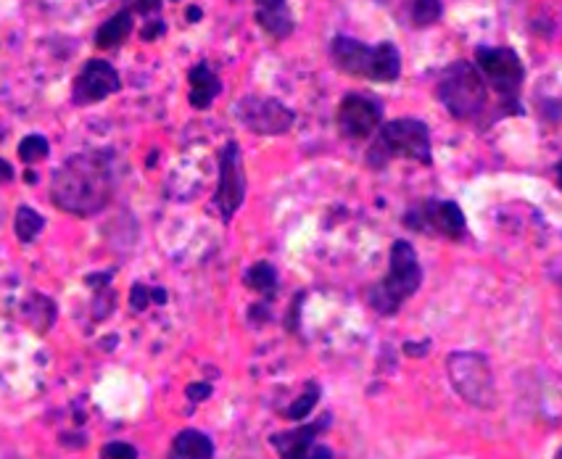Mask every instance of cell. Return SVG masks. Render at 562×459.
Instances as JSON below:
<instances>
[{"label": "cell", "mask_w": 562, "mask_h": 459, "mask_svg": "<svg viewBox=\"0 0 562 459\" xmlns=\"http://www.w3.org/2000/svg\"><path fill=\"white\" fill-rule=\"evenodd\" d=\"M114 195L116 159L111 150H80L50 175V203L58 212L80 216V220L106 212Z\"/></svg>", "instance_id": "obj_1"}, {"label": "cell", "mask_w": 562, "mask_h": 459, "mask_svg": "<svg viewBox=\"0 0 562 459\" xmlns=\"http://www.w3.org/2000/svg\"><path fill=\"white\" fill-rule=\"evenodd\" d=\"M436 98L457 122L475 124V127H488L496 122L492 90H488L479 67L462 61V58L441 71L439 80H436Z\"/></svg>", "instance_id": "obj_2"}, {"label": "cell", "mask_w": 562, "mask_h": 459, "mask_svg": "<svg viewBox=\"0 0 562 459\" xmlns=\"http://www.w3.org/2000/svg\"><path fill=\"white\" fill-rule=\"evenodd\" d=\"M394 159H407L423 167L434 164V143H430V127L426 122L402 116V120L381 124L368 148V167L381 172Z\"/></svg>", "instance_id": "obj_3"}, {"label": "cell", "mask_w": 562, "mask_h": 459, "mask_svg": "<svg viewBox=\"0 0 562 459\" xmlns=\"http://www.w3.org/2000/svg\"><path fill=\"white\" fill-rule=\"evenodd\" d=\"M330 61L341 75L357 80L389 85L402 77V54L389 41L364 45L349 35H336L330 41Z\"/></svg>", "instance_id": "obj_4"}, {"label": "cell", "mask_w": 562, "mask_h": 459, "mask_svg": "<svg viewBox=\"0 0 562 459\" xmlns=\"http://www.w3.org/2000/svg\"><path fill=\"white\" fill-rule=\"evenodd\" d=\"M473 64L479 67L488 90L496 96L499 120L526 114L520 103L526 67H522V58L518 56V51L507 48V45H479V48H475Z\"/></svg>", "instance_id": "obj_5"}, {"label": "cell", "mask_w": 562, "mask_h": 459, "mask_svg": "<svg viewBox=\"0 0 562 459\" xmlns=\"http://www.w3.org/2000/svg\"><path fill=\"white\" fill-rule=\"evenodd\" d=\"M423 286V267L417 259L415 246L409 240H394L389 257V272L381 283L370 288L368 301L381 317H394L407 301L420 291Z\"/></svg>", "instance_id": "obj_6"}, {"label": "cell", "mask_w": 562, "mask_h": 459, "mask_svg": "<svg viewBox=\"0 0 562 459\" xmlns=\"http://www.w3.org/2000/svg\"><path fill=\"white\" fill-rule=\"evenodd\" d=\"M447 372L452 389L460 393L462 402L475 410H494L496 383L486 354L479 351H452L447 357Z\"/></svg>", "instance_id": "obj_7"}, {"label": "cell", "mask_w": 562, "mask_h": 459, "mask_svg": "<svg viewBox=\"0 0 562 459\" xmlns=\"http://www.w3.org/2000/svg\"><path fill=\"white\" fill-rule=\"evenodd\" d=\"M402 222L404 227L415 229V233L434 235V238L452 240V244H462L468 238V220L462 214L460 203L454 201L426 199L409 206Z\"/></svg>", "instance_id": "obj_8"}, {"label": "cell", "mask_w": 562, "mask_h": 459, "mask_svg": "<svg viewBox=\"0 0 562 459\" xmlns=\"http://www.w3.org/2000/svg\"><path fill=\"white\" fill-rule=\"evenodd\" d=\"M246 169H244V154L235 141L225 143L220 150V177L217 190H214V209L220 212V220L231 225L233 216L240 212L246 201Z\"/></svg>", "instance_id": "obj_9"}, {"label": "cell", "mask_w": 562, "mask_h": 459, "mask_svg": "<svg viewBox=\"0 0 562 459\" xmlns=\"http://www.w3.org/2000/svg\"><path fill=\"white\" fill-rule=\"evenodd\" d=\"M235 116L254 135H285L296 124V114L283 101L270 96H244L235 103Z\"/></svg>", "instance_id": "obj_10"}, {"label": "cell", "mask_w": 562, "mask_h": 459, "mask_svg": "<svg viewBox=\"0 0 562 459\" xmlns=\"http://www.w3.org/2000/svg\"><path fill=\"white\" fill-rule=\"evenodd\" d=\"M122 90V77L114 64L106 58H88L80 75L71 82V107L85 109L95 107V103L106 101Z\"/></svg>", "instance_id": "obj_11"}, {"label": "cell", "mask_w": 562, "mask_h": 459, "mask_svg": "<svg viewBox=\"0 0 562 459\" xmlns=\"http://www.w3.org/2000/svg\"><path fill=\"white\" fill-rule=\"evenodd\" d=\"M336 124L338 133L349 141H370L383 124V107L370 96L349 93L338 107Z\"/></svg>", "instance_id": "obj_12"}, {"label": "cell", "mask_w": 562, "mask_h": 459, "mask_svg": "<svg viewBox=\"0 0 562 459\" xmlns=\"http://www.w3.org/2000/svg\"><path fill=\"white\" fill-rule=\"evenodd\" d=\"M330 423H333V415L330 412H325V415L315 419V423L296 425V428H291V430L272 433L270 444L283 459H310V449L317 444L319 433H325L330 428Z\"/></svg>", "instance_id": "obj_13"}, {"label": "cell", "mask_w": 562, "mask_h": 459, "mask_svg": "<svg viewBox=\"0 0 562 459\" xmlns=\"http://www.w3.org/2000/svg\"><path fill=\"white\" fill-rule=\"evenodd\" d=\"M254 19H257L259 30L278 43L289 41L296 30L289 0H254Z\"/></svg>", "instance_id": "obj_14"}, {"label": "cell", "mask_w": 562, "mask_h": 459, "mask_svg": "<svg viewBox=\"0 0 562 459\" xmlns=\"http://www.w3.org/2000/svg\"><path fill=\"white\" fill-rule=\"evenodd\" d=\"M188 85H191V90H188V103H191L195 111H206L222 93L220 75L209 67L206 61H199L191 71H188Z\"/></svg>", "instance_id": "obj_15"}, {"label": "cell", "mask_w": 562, "mask_h": 459, "mask_svg": "<svg viewBox=\"0 0 562 459\" xmlns=\"http://www.w3.org/2000/svg\"><path fill=\"white\" fill-rule=\"evenodd\" d=\"M133 30H135V14L124 5L122 11H116L109 22H103L101 27L95 30V48L98 51L120 48V45L127 43V37L133 35Z\"/></svg>", "instance_id": "obj_16"}, {"label": "cell", "mask_w": 562, "mask_h": 459, "mask_svg": "<svg viewBox=\"0 0 562 459\" xmlns=\"http://www.w3.org/2000/svg\"><path fill=\"white\" fill-rule=\"evenodd\" d=\"M169 457L209 459V457H214V441L206 436V433H201L195 428H186L172 438V446H169Z\"/></svg>", "instance_id": "obj_17"}, {"label": "cell", "mask_w": 562, "mask_h": 459, "mask_svg": "<svg viewBox=\"0 0 562 459\" xmlns=\"http://www.w3.org/2000/svg\"><path fill=\"white\" fill-rule=\"evenodd\" d=\"M22 314L37 333H48L56 323L58 312H56L54 301L45 296V293H32V296L24 301Z\"/></svg>", "instance_id": "obj_18"}, {"label": "cell", "mask_w": 562, "mask_h": 459, "mask_svg": "<svg viewBox=\"0 0 562 459\" xmlns=\"http://www.w3.org/2000/svg\"><path fill=\"white\" fill-rule=\"evenodd\" d=\"M43 229H45V216L37 212V209L22 203V206L16 209V216H14V233H16L19 244H24V246L35 244L37 235H41Z\"/></svg>", "instance_id": "obj_19"}, {"label": "cell", "mask_w": 562, "mask_h": 459, "mask_svg": "<svg viewBox=\"0 0 562 459\" xmlns=\"http://www.w3.org/2000/svg\"><path fill=\"white\" fill-rule=\"evenodd\" d=\"M244 283L246 288H251V291L261 293V296L272 299L274 291H278V270H274V265L270 261H257V265H251L244 275Z\"/></svg>", "instance_id": "obj_20"}, {"label": "cell", "mask_w": 562, "mask_h": 459, "mask_svg": "<svg viewBox=\"0 0 562 459\" xmlns=\"http://www.w3.org/2000/svg\"><path fill=\"white\" fill-rule=\"evenodd\" d=\"M441 16H443L441 0H409L412 27H417V30L434 27V24H439Z\"/></svg>", "instance_id": "obj_21"}, {"label": "cell", "mask_w": 562, "mask_h": 459, "mask_svg": "<svg viewBox=\"0 0 562 459\" xmlns=\"http://www.w3.org/2000/svg\"><path fill=\"white\" fill-rule=\"evenodd\" d=\"M319 396H323V389H319V383H315V380H310V383L304 385L302 396H299L296 402H293L289 410L283 412V417L291 419V423H302V419L310 417V412L315 410Z\"/></svg>", "instance_id": "obj_22"}, {"label": "cell", "mask_w": 562, "mask_h": 459, "mask_svg": "<svg viewBox=\"0 0 562 459\" xmlns=\"http://www.w3.org/2000/svg\"><path fill=\"white\" fill-rule=\"evenodd\" d=\"M19 159H22V164H27V167H32V164L48 159L50 154V143L48 137L32 133L27 137H22V143H19Z\"/></svg>", "instance_id": "obj_23"}, {"label": "cell", "mask_w": 562, "mask_h": 459, "mask_svg": "<svg viewBox=\"0 0 562 459\" xmlns=\"http://www.w3.org/2000/svg\"><path fill=\"white\" fill-rule=\"evenodd\" d=\"M124 5H127L135 16L146 19V22L161 14V0H124Z\"/></svg>", "instance_id": "obj_24"}, {"label": "cell", "mask_w": 562, "mask_h": 459, "mask_svg": "<svg viewBox=\"0 0 562 459\" xmlns=\"http://www.w3.org/2000/svg\"><path fill=\"white\" fill-rule=\"evenodd\" d=\"M137 455H140V451L127 441H111L101 449V457L106 459H137Z\"/></svg>", "instance_id": "obj_25"}, {"label": "cell", "mask_w": 562, "mask_h": 459, "mask_svg": "<svg viewBox=\"0 0 562 459\" xmlns=\"http://www.w3.org/2000/svg\"><path fill=\"white\" fill-rule=\"evenodd\" d=\"M154 301V288L143 286V283H135L133 291H130V306H133L135 312H143L148 310V304Z\"/></svg>", "instance_id": "obj_26"}, {"label": "cell", "mask_w": 562, "mask_h": 459, "mask_svg": "<svg viewBox=\"0 0 562 459\" xmlns=\"http://www.w3.org/2000/svg\"><path fill=\"white\" fill-rule=\"evenodd\" d=\"M167 32V24L161 22V16H156V19H148L146 22V27H143V32H140V37L146 43H154L156 37H161Z\"/></svg>", "instance_id": "obj_27"}, {"label": "cell", "mask_w": 562, "mask_h": 459, "mask_svg": "<svg viewBox=\"0 0 562 459\" xmlns=\"http://www.w3.org/2000/svg\"><path fill=\"white\" fill-rule=\"evenodd\" d=\"M212 383H204V380H201V383H191L186 389V396L191 399L193 404H201V402H206L209 396H212Z\"/></svg>", "instance_id": "obj_28"}, {"label": "cell", "mask_w": 562, "mask_h": 459, "mask_svg": "<svg viewBox=\"0 0 562 459\" xmlns=\"http://www.w3.org/2000/svg\"><path fill=\"white\" fill-rule=\"evenodd\" d=\"M16 177L14 167H11V161L0 159V186H5V182H11Z\"/></svg>", "instance_id": "obj_29"}, {"label": "cell", "mask_w": 562, "mask_h": 459, "mask_svg": "<svg viewBox=\"0 0 562 459\" xmlns=\"http://www.w3.org/2000/svg\"><path fill=\"white\" fill-rule=\"evenodd\" d=\"M319 457L328 459V457H333V451H330V449H325V446L315 444V446H312V449H310V459H319Z\"/></svg>", "instance_id": "obj_30"}, {"label": "cell", "mask_w": 562, "mask_h": 459, "mask_svg": "<svg viewBox=\"0 0 562 459\" xmlns=\"http://www.w3.org/2000/svg\"><path fill=\"white\" fill-rule=\"evenodd\" d=\"M554 175H558V188L562 190V159L558 161V167H554Z\"/></svg>", "instance_id": "obj_31"}, {"label": "cell", "mask_w": 562, "mask_h": 459, "mask_svg": "<svg viewBox=\"0 0 562 459\" xmlns=\"http://www.w3.org/2000/svg\"><path fill=\"white\" fill-rule=\"evenodd\" d=\"M188 19H193V22L195 19H201V9H188Z\"/></svg>", "instance_id": "obj_32"}, {"label": "cell", "mask_w": 562, "mask_h": 459, "mask_svg": "<svg viewBox=\"0 0 562 459\" xmlns=\"http://www.w3.org/2000/svg\"><path fill=\"white\" fill-rule=\"evenodd\" d=\"M24 180H27V182H37V175L30 172V169H27V175H24Z\"/></svg>", "instance_id": "obj_33"}, {"label": "cell", "mask_w": 562, "mask_h": 459, "mask_svg": "<svg viewBox=\"0 0 562 459\" xmlns=\"http://www.w3.org/2000/svg\"><path fill=\"white\" fill-rule=\"evenodd\" d=\"M0 141H3V130H0Z\"/></svg>", "instance_id": "obj_34"}, {"label": "cell", "mask_w": 562, "mask_h": 459, "mask_svg": "<svg viewBox=\"0 0 562 459\" xmlns=\"http://www.w3.org/2000/svg\"><path fill=\"white\" fill-rule=\"evenodd\" d=\"M558 457H562V449H560V451H558Z\"/></svg>", "instance_id": "obj_35"}]
</instances>
